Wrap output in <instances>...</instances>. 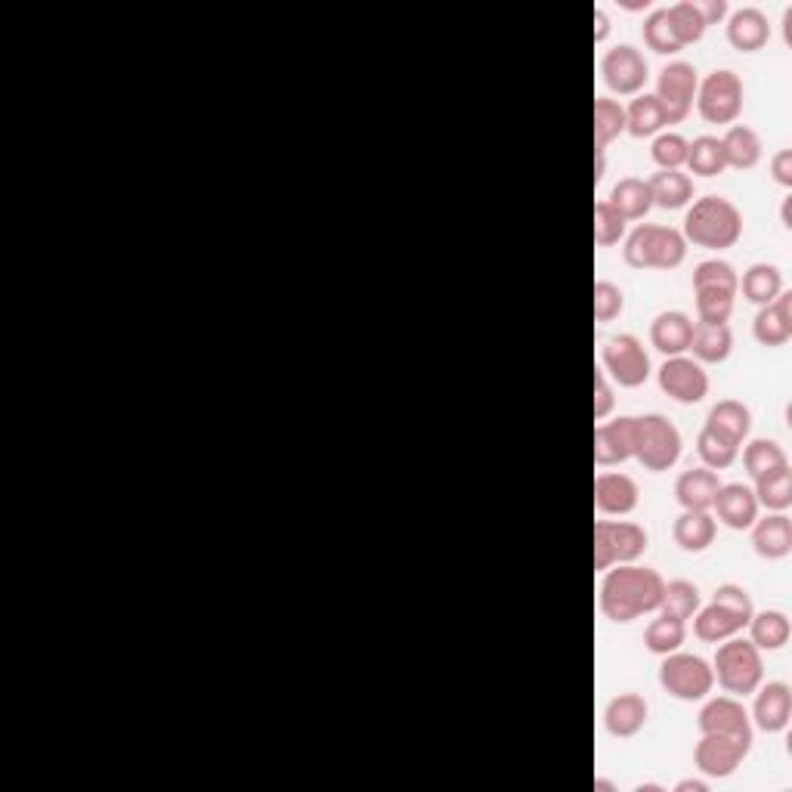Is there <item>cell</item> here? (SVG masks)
<instances>
[{"instance_id": "31", "label": "cell", "mask_w": 792, "mask_h": 792, "mask_svg": "<svg viewBox=\"0 0 792 792\" xmlns=\"http://www.w3.org/2000/svg\"><path fill=\"white\" fill-rule=\"evenodd\" d=\"M746 629H749V641H752L759 651H783L792 635L790 620H786V613H780V610L752 613V620H749Z\"/></svg>"}, {"instance_id": "24", "label": "cell", "mask_w": 792, "mask_h": 792, "mask_svg": "<svg viewBox=\"0 0 792 792\" xmlns=\"http://www.w3.org/2000/svg\"><path fill=\"white\" fill-rule=\"evenodd\" d=\"M718 474L709 467H690L675 481V498L684 511H712V501L718 496Z\"/></svg>"}, {"instance_id": "5", "label": "cell", "mask_w": 792, "mask_h": 792, "mask_svg": "<svg viewBox=\"0 0 792 792\" xmlns=\"http://www.w3.org/2000/svg\"><path fill=\"white\" fill-rule=\"evenodd\" d=\"M647 529L635 520H598L594 524V570L604 573L620 563H635L647 551Z\"/></svg>"}, {"instance_id": "12", "label": "cell", "mask_w": 792, "mask_h": 792, "mask_svg": "<svg viewBox=\"0 0 792 792\" xmlns=\"http://www.w3.org/2000/svg\"><path fill=\"white\" fill-rule=\"evenodd\" d=\"M659 390L668 400L682 405H697L709 393V372L690 357H666V362L656 372Z\"/></svg>"}, {"instance_id": "2", "label": "cell", "mask_w": 792, "mask_h": 792, "mask_svg": "<svg viewBox=\"0 0 792 792\" xmlns=\"http://www.w3.org/2000/svg\"><path fill=\"white\" fill-rule=\"evenodd\" d=\"M682 235L687 245L706 251H728L743 235V214L725 196H703L687 204Z\"/></svg>"}, {"instance_id": "32", "label": "cell", "mask_w": 792, "mask_h": 792, "mask_svg": "<svg viewBox=\"0 0 792 792\" xmlns=\"http://www.w3.org/2000/svg\"><path fill=\"white\" fill-rule=\"evenodd\" d=\"M737 292L756 307H768L780 292H783V273L774 264H752L743 273V279L737 282Z\"/></svg>"}, {"instance_id": "35", "label": "cell", "mask_w": 792, "mask_h": 792, "mask_svg": "<svg viewBox=\"0 0 792 792\" xmlns=\"http://www.w3.org/2000/svg\"><path fill=\"white\" fill-rule=\"evenodd\" d=\"M740 446H743V443L730 440V436L715 431L709 424H703V431H699L697 436L699 458H703V467H709V471H725V467L733 465L737 455H740Z\"/></svg>"}, {"instance_id": "1", "label": "cell", "mask_w": 792, "mask_h": 792, "mask_svg": "<svg viewBox=\"0 0 792 792\" xmlns=\"http://www.w3.org/2000/svg\"><path fill=\"white\" fill-rule=\"evenodd\" d=\"M663 589H666V579L653 567L620 563L604 570L601 589H598V606L606 620L625 625L647 613H656L663 604Z\"/></svg>"}, {"instance_id": "49", "label": "cell", "mask_w": 792, "mask_h": 792, "mask_svg": "<svg viewBox=\"0 0 792 792\" xmlns=\"http://www.w3.org/2000/svg\"><path fill=\"white\" fill-rule=\"evenodd\" d=\"M613 405H616L613 388H610L606 374L598 372V378H594V421H604L613 412Z\"/></svg>"}, {"instance_id": "42", "label": "cell", "mask_w": 792, "mask_h": 792, "mask_svg": "<svg viewBox=\"0 0 792 792\" xmlns=\"http://www.w3.org/2000/svg\"><path fill=\"white\" fill-rule=\"evenodd\" d=\"M687 168H690V173L706 177V180L728 171L721 140L718 137H697V140L690 142V149H687Z\"/></svg>"}, {"instance_id": "25", "label": "cell", "mask_w": 792, "mask_h": 792, "mask_svg": "<svg viewBox=\"0 0 792 792\" xmlns=\"http://www.w3.org/2000/svg\"><path fill=\"white\" fill-rule=\"evenodd\" d=\"M749 622L743 616H737L733 610H728L725 604H718L712 601L709 606H699L697 613H694V635L699 641H706V644H721V641H728V637L740 635Z\"/></svg>"}, {"instance_id": "14", "label": "cell", "mask_w": 792, "mask_h": 792, "mask_svg": "<svg viewBox=\"0 0 792 792\" xmlns=\"http://www.w3.org/2000/svg\"><path fill=\"white\" fill-rule=\"evenodd\" d=\"M637 443V419L635 415H620V419L604 421L594 427V465L613 467L635 458Z\"/></svg>"}, {"instance_id": "19", "label": "cell", "mask_w": 792, "mask_h": 792, "mask_svg": "<svg viewBox=\"0 0 792 792\" xmlns=\"http://www.w3.org/2000/svg\"><path fill=\"white\" fill-rule=\"evenodd\" d=\"M647 718H651V703L641 694H632V690L613 697L604 706V728L616 740H629V737L641 733L644 725H647Z\"/></svg>"}, {"instance_id": "44", "label": "cell", "mask_w": 792, "mask_h": 792, "mask_svg": "<svg viewBox=\"0 0 792 792\" xmlns=\"http://www.w3.org/2000/svg\"><path fill=\"white\" fill-rule=\"evenodd\" d=\"M687 149H690V140H684L682 134H675V130H663V134L653 137L651 158L656 161L659 171H682L687 165Z\"/></svg>"}, {"instance_id": "10", "label": "cell", "mask_w": 792, "mask_h": 792, "mask_svg": "<svg viewBox=\"0 0 792 792\" xmlns=\"http://www.w3.org/2000/svg\"><path fill=\"white\" fill-rule=\"evenodd\" d=\"M699 72L690 63H668L659 75H656V99L666 109L668 125H682L697 103Z\"/></svg>"}, {"instance_id": "28", "label": "cell", "mask_w": 792, "mask_h": 792, "mask_svg": "<svg viewBox=\"0 0 792 792\" xmlns=\"http://www.w3.org/2000/svg\"><path fill=\"white\" fill-rule=\"evenodd\" d=\"M718 140L725 149V165L733 171H752L761 161V140L752 127L730 125L725 137H718Z\"/></svg>"}, {"instance_id": "16", "label": "cell", "mask_w": 792, "mask_h": 792, "mask_svg": "<svg viewBox=\"0 0 792 792\" xmlns=\"http://www.w3.org/2000/svg\"><path fill=\"white\" fill-rule=\"evenodd\" d=\"M712 511L715 520H721L728 529L743 532L759 520V498L746 483H721L712 501Z\"/></svg>"}, {"instance_id": "22", "label": "cell", "mask_w": 792, "mask_h": 792, "mask_svg": "<svg viewBox=\"0 0 792 792\" xmlns=\"http://www.w3.org/2000/svg\"><path fill=\"white\" fill-rule=\"evenodd\" d=\"M771 41V22L759 7H740L728 17V44L740 53H759Z\"/></svg>"}, {"instance_id": "48", "label": "cell", "mask_w": 792, "mask_h": 792, "mask_svg": "<svg viewBox=\"0 0 792 792\" xmlns=\"http://www.w3.org/2000/svg\"><path fill=\"white\" fill-rule=\"evenodd\" d=\"M625 310V295L616 282H594V319L598 323H613Z\"/></svg>"}, {"instance_id": "4", "label": "cell", "mask_w": 792, "mask_h": 792, "mask_svg": "<svg viewBox=\"0 0 792 792\" xmlns=\"http://www.w3.org/2000/svg\"><path fill=\"white\" fill-rule=\"evenodd\" d=\"M712 672L715 682L721 684V690H728L733 697H749L764 682V659H761V651L749 637L733 635L718 644Z\"/></svg>"}, {"instance_id": "50", "label": "cell", "mask_w": 792, "mask_h": 792, "mask_svg": "<svg viewBox=\"0 0 792 792\" xmlns=\"http://www.w3.org/2000/svg\"><path fill=\"white\" fill-rule=\"evenodd\" d=\"M771 177L783 189H792V149H780L771 158Z\"/></svg>"}, {"instance_id": "54", "label": "cell", "mask_w": 792, "mask_h": 792, "mask_svg": "<svg viewBox=\"0 0 792 792\" xmlns=\"http://www.w3.org/2000/svg\"><path fill=\"white\" fill-rule=\"evenodd\" d=\"M790 204H792V199H783V211H780V220H783V230H792Z\"/></svg>"}, {"instance_id": "3", "label": "cell", "mask_w": 792, "mask_h": 792, "mask_svg": "<svg viewBox=\"0 0 792 792\" xmlns=\"http://www.w3.org/2000/svg\"><path fill=\"white\" fill-rule=\"evenodd\" d=\"M622 257L632 270H675L687 257V242L675 226L641 223L632 233H625Z\"/></svg>"}, {"instance_id": "40", "label": "cell", "mask_w": 792, "mask_h": 792, "mask_svg": "<svg viewBox=\"0 0 792 792\" xmlns=\"http://www.w3.org/2000/svg\"><path fill=\"white\" fill-rule=\"evenodd\" d=\"M622 134H625V106L610 96H598L594 99V149H606Z\"/></svg>"}, {"instance_id": "33", "label": "cell", "mask_w": 792, "mask_h": 792, "mask_svg": "<svg viewBox=\"0 0 792 792\" xmlns=\"http://www.w3.org/2000/svg\"><path fill=\"white\" fill-rule=\"evenodd\" d=\"M606 202L613 204L625 220H644L653 211L651 187L641 177H622Z\"/></svg>"}, {"instance_id": "45", "label": "cell", "mask_w": 792, "mask_h": 792, "mask_svg": "<svg viewBox=\"0 0 792 792\" xmlns=\"http://www.w3.org/2000/svg\"><path fill=\"white\" fill-rule=\"evenodd\" d=\"M737 270L728 264V261H721V257H709V261H699L694 266V292L699 288H721V292H733L737 295Z\"/></svg>"}, {"instance_id": "52", "label": "cell", "mask_w": 792, "mask_h": 792, "mask_svg": "<svg viewBox=\"0 0 792 792\" xmlns=\"http://www.w3.org/2000/svg\"><path fill=\"white\" fill-rule=\"evenodd\" d=\"M610 34V17L604 10H594V44H604Z\"/></svg>"}, {"instance_id": "47", "label": "cell", "mask_w": 792, "mask_h": 792, "mask_svg": "<svg viewBox=\"0 0 792 792\" xmlns=\"http://www.w3.org/2000/svg\"><path fill=\"white\" fill-rule=\"evenodd\" d=\"M697 295V316L699 323H712V326H728L730 313H733V292H721V288H699Z\"/></svg>"}, {"instance_id": "9", "label": "cell", "mask_w": 792, "mask_h": 792, "mask_svg": "<svg viewBox=\"0 0 792 792\" xmlns=\"http://www.w3.org/2000/svg\"><path fill=\"white\" fill-rule=\"evenodd\" d=\"M601 362H604V374H610L625 390L641 388L651 378V357H647L644 344L637 341L635 335H613V338H606L604 350H601Z\"/></svg>"}, {"instance_id": "15", "label": "cell", "mask_w": 792, "mask_h": 792, "mask_svg": "<svg viewBox=\"0 0 792 792\" xmlns=\"http://www.w3.org/2000/svg\"><path fill=\"white\" fill-rule=\"evenodd\" d=\"M699 733H730L737 740L752 746V718L746 706L733 697H712L697 715Z\"/></svg>"}, {"instance_id": "38", "label": "cell", "mask_w": 792, "mask_h": 792, "mask_svg": "<svg viewBox=\"0 0 792 792\" xmlns=\"http://www.w3.org/2000/svg\"><path fill=\"white\" fill-rule=\"evenodd\" d=\"M756 498H759V508H768V511H786L792 505V471L790 465L777 467L771 474H764L756 481Z\"/></svg>"}, {"instance_id": "39", "label": "cell", "mask_w": 792, "mask_h": 792, "mask_svg": "<svg viewBox=\"0 0 792 792\" xmlns=\"http://www.w3.org/2000/svg\"><path fill=\"white\" fill-rule=\"evenodd\" d=\"M699 606H703V598H699L697 585L690 579H672L663 589V604H659L656 613H666V616L687 622L694 620V613H697Z\"/></svg>"}, {"instance_id": "8", "label": "cell", "mask_w": 792, "mask_h": 792, "mask_svg": "<svg viewBox=\"0 0 792 792\" xmlns=\"http://www.w3.org/2000/svg\"><path fill=\"white\" fill-rule=\"evenodd\" d=\"M682 434L666 415H644L637 419V443L635 462L651 474H663L668 467L678 465L682 458Z\"/></svg>"}, {"instance_id": "26", "label": "cell", "mask_w": 792, "mask_h": 792, "mask_svg": "<svg viewBox=\"0 0 792 792\" xmlns=\"http://www.w3.org/2000/svg\"><path fill=\"white\" fill-rule=\"evenodd\" d=\"M715 532H718V520L712 517V511H682V517L672 527L675 545L687 555L706 551L715 542Z\"/></svg>"}, {"instance_id": "34", "label": "cell", "mask_w": 792, "mask_h": 792, "mask_svg": "<svg viewBox=\"0 0 792 792\" xmlns=\"http://www.w3.org/2000/svg\"><path fill=\"white\" fill-rule=\"evenodd\" d=\"M709 427L721 431L730 440L737 443H746V436L752 431V412L749 405L740 403V400H718V403L709 409V419H706Z\"/></svg>"}, {"instance_id": "27", "label": "cell", "mask_w": 792, "mask_h": 792, "mask_svg": "<svg viewBox=\"0 0 792 792\" xmlns=\"http://www.w3.org/2000/svg\"><path fill=\"white\" fill-rule=\"evenodd\" d=\"M668 125L666 118V109H663V103L656 99L653 94H637L632 103H629V109H625V134H632L635 140H644V137H656V134H663Z\"/></svg>"}, {"instance_id": "21", "label": "cell", "mask_w": 792, "mask_h": 792, "mask_svg": "<svg viewBox=\"0 0 792 792\" xmlns=\"http://www.w3.org/2000/svg\"><path fill=\"white\" fill-rule=\"evenodd\" d=\"M752 335L761 347H783L792 338V292H780V295L768 304L759 307L756 319H752Z\"/></svg>"}, {"instance_id": "43", "label": "cell", "mask_w": 792, "mask_h": 792, "mask_svg": "<svg viewBox=\"0 0 792 792\" xmlns=\"http://www.w3.org/2000/svg\"><path fill=\"white\" fill-rule=\"evenodd\" d=\"M641 34H644V44H647V50L659 53V56H672V53L684 50L682 44H678V38H675L672 22H668L666 7L653 10L651 17L644 19V29H641Z\"/></svg>"}, {"instance_id": "11", "label": "cell", "mask_w": 792, "mask_h": 792, "mask_svg": "<svg viewBox=\"0 0 792 792\" xmlns=\"http://www.w3.org/2000/svg\"><path fill=\"white\" fill-rule=\"evenodd\" d=\"M601 75L610 94L616 96H637L644 94L647 81H651V65L644 60V53L632 44H616L606 50L601 60Z\"/></svg>"}, {"instance_id": "7", "label": "cell", "mask_w": 792, "mask_h": 792, "mask_svg": "<svg viewBox=\"0 0 792 792\" xmlns=\"http://www.w3.org/2000/svg\"><path fill=\"white\" fill-rule=\"evenodd\" d=\"M659 684H663V690H666L668 697L682 699V703H699V699H706L712 694L715 672L697 653L675 651L663 656Z\"/></svg>"}, {"instance_id": "36", "label": "cell", "mask_w": 792, "mask_h": 792, "mask_svg": "<svg viewBox=\"0 0 792 792\" xmlns=\"http://www.w3.org/2000/svg\"><path fill=\"white\" fill-rule=\"evenodd\" d=\"M790 458H786V450L777 443V440H768V436H759V440H749L743 450V467L746 474L752 481H759L764 474H771L777 467H786Z\"/></svg>"}, {"instance_id": "17", "label": "cell", "mask_w": 792, "mask_h": 792, "mask_svg": "<svg viewBox=\"0 0 792 792\" xmlns=\"http://www.w3.org/2000/svg\"><path fill=\"white\" fill-rule=\"evenodd\" d=\"M752 725L764 733H780L790 728L792 718V690L790 684L768 682L764 687L759 684L756 690V703H752Z\"/></svg>"}, {"instance_id": "37", "label": "cell", "mask_w": 792, "mask_h": 792, "mask_svg": "<svg viewBox=\"0 0 792 792\" xmlns=\"http://www.w3.org/2000/svg\"><path fill=\"white\" fill-rule=\"evenodd\" d=\"M684 641H687V622L666 616V613H659V616L644 629V647L656 653V656H668V653L682 651Z\"/></svg>"}, {"instance_id": "46", "label": "cell", "mask_w": 792, "mask_h": 792, "mask_svg": "<svg viewBox=\"0 0 792 792\" xmlns=\"http://www.w3.org/2000/svg\"><path fill=\"white\" fill-rule=\"evenodd\" d=\"M625 230H629V220L622 218L620 211L606 202V199L594 204V242H598L601 249L620 245L622 239H625Z\"/></svg>"}, {"instance_id": "13", "label": "cell", "mask_w": 792, "mask_h": 792, "mask_svg": "<svg viewBox=\"0 0 792 792\" xmlns=\"http://www.w3.org/2000/svg\"><path fill=\"white\" fill-rule=\"evenodd\" d=\"M749 749L752 746L730 737V733H703L699 743L694 746V764H697L699 774L725 780V777H730L743 764Z\"/></svg>"}, {"instance_id": "18", "label": "cell", "mask_w": 792, "mask_h": 792, "mask_svg": "<svg viewBox=\"0 0 792 792\" xmlns=\"http://www.w3.org/2000/svg\"><path fill=\"white\" fill-rule=\"evenodd\" d=\"M637 501H641V489L629 474L604 471L594 477V508L606 517H625L635 511Z\"/></svg>"}, {"instance_id": "51", "label": "cell", "mask_w": 792, "mask_h": 792, "mask_svg": "<svg viewBox=\"0 0 792 792\" xmlns=\"http://www.w3.org/2000/svg\"><path fill=\"white\" fill-rule=\"evenodd\" d=\"M697 7L703 19H706V25H718L721 19L728 17V0H703Z\"/></svg>"}, {"instance_id": "20", "label": "cell", "mask_w": 792, "mask_h": 792, "mask_svg": "<svg viewBox=\"0 0 792 792\" xmlns=\"http://www.w3.org/2000/svg\"><path fill=\"white\" fill-rule=\"evenodd\" d=\"M694 326L684 310H663L651 323V344L663 357H684L694 341Z\"/></svg>"}, {"instance_id": "30", "label": "cell", "mask_w": 792, "mask_h": 792, "mask_svg": "<svg viewBox=\"0 0 792 792\" xmlns=\"http://www.w3.org/2000/svg\"><path fill=\"white\" fill-rule=\"evenodd\" d=\"M733 350V331L730 326H712V323H697L694 326V341L690 353L699 366H718L725 362Z\"/></svg>"}, {"instance_id": "6", "label": "cell", "mask_w": 792, "mask_h": 792, "mask_svg": "<svg viewBox=\"0 0 792 792\" xmlns=\"http://www.w3.org/2000/svg\"><path fill=\"white\" fill-rule=\"evenodd\" d=\"M743 81L730 68H715L697 87V112L706 125H733L743 112Z\"/></svg>"}, {"instance_id": "23", "label": "cell", "mask_w": 792, "mask_h": 792, "mask_svg": "<svg viewBox=\"0 0 792 792\" xmlns=\"http://www.w3.org/2000/svg\"><path fill=\"white\" fill-rule=\"evenodd\" d=\"M749 532H752V548L759 558L783 560L792 551V520L783 511L764 514L749 527Z\"/></svg>"}, {"instance_id": "53", "label": "cell", "mask_w": 792, "mask_h": 792, "mask_svg": "<svg viewBox=\"0 0 792 792\" xmlns=\"http://www.w3.org/2000/svg\"><path fill=\"white\" fill-rule=\"evenodd\" d=\"M675 790H678V792H690V790L706 792V790H709V783H703V780H682V783H678Z\"/></svg>"}, {"instance_id": "29", "label": "cell", "mask_w": 792, "mask_h": 792, "mask_svg": "<svg viewBox=\"0 0 792 792\" xmlns=\"http://www.w3.org/2000/svg\"><path fill=\"white\" fill-rule=\"evenodd\" d=\"M653 196V208H666V211H682L694 202V180L684 171H656L647 180Z\"/></svg>"}, {"instance_id": "55", "label": "cell", "mask_w": 792, "mask_h": 792, "mask_svg": "<svg viewBox=\"0 0 792 792\" xmlns=\"http://www.w3.org/2000/svg\"><path fill=\"white\" fill-rule=\"evenodd\" d=\"M594 792H616V786H613L610 780H601V777H598V780H594Z\"/></svg>"}, {"instance_id": "41", "label": "cell", "mask_w": 792, "mask_h": 792, "mask_svg": "<svg viewBox=\"0 0 792 792\" xmlns=\"http://www.w3.org/2000/svg\"><path fill=\"white\" fill-rule=\"evenodd\" d=\"M666 13H668V22H672L675 38H678V44H682V47H690V44L703 41V34H706V29H709L694 0H678V3L666 7Z\"/></svg>"}]
</instances>
